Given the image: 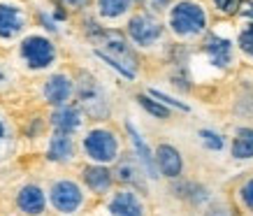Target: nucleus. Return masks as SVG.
I'll return each instance as SVG.
<instances>
[{
    "instance_id": "1",
    "label": "nucleus",
    "mask_w": 253,
    "mask_h": 216,
    "mask_svg": "<svg viewBox=\"0 0 253 216\" xmlns=\"http://www.w3.org/2000/svg\"><path fill=\"white\" fill-rule=\"evenodd\" d=\"M168 26L176 38L193 40L207 33V12L195 0H181L169 7Z\"/></svg>"
},
{
    "instance_id": "2",
    "label": "nucleus",
    "mask_w": 253,
    "mask_h": 216,
    "mask_svg": "<svg viewBox=\"0 0 253 216\" xmlns=\"http://www.w3.org/2000/svg\"><path fill=\"white\" fill-rule=\"evenodd\" d=\"M75 95H77V105L82 114L91 116V119H107L109 116L107 93L91 72H79L77 82H75Z\"/></svg>"
},
{
    "instance_id": "3",
    "label": "nucleus",
    "mask_w": 253,
    "mask_h": 216,
    "mask_svg": "<svg viewBox=\"0 0 253 216\" xmlns=\"http://www.w3.org/2000/svg\"><path fill=\"white\" fill-rule=\"evenodd\" d=\"M84 154L91 158L95 165H107V163H114L119 158V137H116L114 130L109 128H93V130L86 132L84 142Z\"/></svg>"
},
{
    "instance_id": "4",
    "label": "nucleus",
    "mask_w": 253,
    "mask_h": 216,
    "mask_svg": "<svg viewBox=\"0 0 253 216\" xmlns=\"http://www.w3.org/2000/svg\"><path fill=\"white\" fill-rule=\"evenodd\" d=\"M19 54L31 70H46L56 61V46L44 35H28L19 46Z\"/></svg>"
},
{
    "instance_id": "5",
    "label": "nucleus",
    "mask_w": 253,
    "mask_h": 216,
    "mask_svg": "<svg viewBox=\"0 0 253 216\" xmlns=\"http://www.w3.org/2000/svg\"><path fill=\"white\" fill-rule=\"evenodd\" d=\"M49 200L56 212L61 214H75L84 207V191L72 179H58L49 188Z\"/></svg>"
},
{
    "instance_id": "6",
    "label": "nucleus",
    "mask_w": 253,
    "mask_h": 216,
    "mask_svg": "<svg viewBox=\"0 0 253 216\" xmlns=\"http://www.w3.org/2000/svg\"><path fill=\"white\" fill-rule=\"evenodd\" d=\"M165 26L151 12H139L128 21V38L137 46H154L163 38Z\"/></svg>"
},
{
    "instance_id": "7",
    "label": "nucleus",
    "mask_w": 253,
    "mask_h": 216,
    "mask_svg": "<svg viewBox=\"0 0 253 216\" xmlns=\"http://www.w3.org/2000/svg\"><path fill=\"white\" fill-rule=\"evenodd\" d=\"M112 177L119 184L128 186L132 191H144V170L139 161L135 158V154H121L114 161V170H112Z\"/></svg>"
},
{
    "instance_id": "8",
    "label": "nucleus",
    "mask_w": 253,
    "mask_h": 216,
    "mask_svg": "<svg viewBox=\"0 0 253 216\" xmlns=\"http://www.w3.org/2000/svg\"><path fill=\"white\" fill-rule=\"evenodd\" d=\"M154 158H156V168H158L161 177L179 179L184 174V156H181V151L174 144H168V142L158 144L154 151Z\"/></svg>"
},
{
    "instance_id": "9",
    "label": "nucleus",
    "mask_w": 253,
    "mask_h": 216,
    "mask_svg": "<svg viewBox=\"0 0 253 216\" xmlns=\"http://www.w3.org/2000/svg\"><path fill=\"white\" fill-rule=\"evenodd\" d=\"M202 49H205L209 63L216 65V68H230L232 61H235V42H232L230 38L209 33L207 40H205V44H202Z\"/></svg>"
},
{
    "instance_id": "10",
    "label": "nucleus",
    "mask_w": 253,
    "mask_h": 216,
    "mask_svg": "<svg viewBox=\"0 0 253 216\" xmlns=\"http://www.w3.org/2000/svg\"><path fill=\"white\" fill-rule=\"evenodd\" d=\"M144 200L137 191L132 188H121L112 195L109 200V214L112 216H146Z\"/></svg>"
},
{
    "instance_id": "11",
    "label": "nucleus",
    "mask_w": 253,
    "mask_h": 216,
    "mask_svg": "<svg viewBox=\"0 0 253 216\" xmlns=\"http://www.w3.org/2000/svg\"><path fill=\"white\" fill-rule=\"evenodd\" d=\"M72 95H75V82L68 75H51L44 82V98L49 105L63 107V105H68Z\"/></svg>"
},
{
    "instance_id": "12",
    "label": "nucleus",
    "mask_w": 253,
    "mask_h": 216,
    "mask_svg": "<svg viewBox=\"0 0 253 216\" xmlns=\"http://www.w3.org/2000/svg\"><path fill=\"white\" fill-rule=\"evenodd\" d=\"M26 28V14L12 2H0V38L12 40Z\"/></svg>"
},
{
    "instance_id": "13",
    "label": "nucleus",
    "mask_w": 253,
    "mask_h": 216,
    "mask_svg": "<svg viewBox=\"0 0 253 216\" xmlns=\"http://www.w3.org/2000/svg\"><path fill=\"white\" fill-rule=\"evenodd\" d=\"M126 130H128V135H130L132 139V149H135V158L139 161V165H142V170H144L146 177H151V179H158L161 174H158V168H156V158H154V151L146 147V142L144 137L139 135L137 130H135V126L128 121L126 124Z\"/></svg>"
},
{
    "instance_id": "14",
    "label": "nucleus",
    "mask_w": 253,
    "mask_h": 216,
    "mask_svg": "<svg viewBox=\"0 0 253 216\" xmlns=\"http://www.w3.org/2000/svg\"><path fill=\"white\" fill-rule=\"evenodd\" d=\"M51 126H54L56 132H65V135L77 132L82 128V109L75 107V105L56 107L54 114H51Z\"/></svg>"
},
{
    "instance_id": "15",
    "label": "nucleus",
    "mask_w": 253,
    "mask_h": 216,
    "mask_svg": "<svg viewBox=\"0 0 253 216\" xmlns=\"http://www.w3.org/2000/svg\"><path fill=\"white\" fill-rule=\"evenodd\" d=\"M16 205H19V209H21L23 214L40 216L42 212H44V207H46L44 191H42L40 186H35V184L23 186L21 191H19V195H16Z\"/></svg>"
},
{
    "instance_id": "16",
    "label": "nucleus",
    "mask_w": 253,
    "mask_h": 216,
    "mask_svg": "<svg viewBox=\"0 0 253 216\" xmlns=\"http://www.w3.org/2000/svg\"><path fill=\"white\" fill-rule=\"evenodd\" d=\"M82 177H84V184L88 186V191L98 195H105L112 191V186H114V177H112V170H107L105 165H88L84 168L82 172Z\"/></svg>"
},
{
    "instance_id": "17",
    "label": "nucleus",
    "mask_w": 253,
    "mask_h": 216,
    "mask_svg": "<svg viewBox=\"0 0 253 216\" xmlns=\"http://www.w3.org/2000/svg\"><path fill=\"white\" fill-rule=\"evenodd\" d=\"M49 161L54 163H70L75 158V139L72 135H65V132H54V137L49 139Z\"/></svg>"
},
{
    "instance_id": "18",
    "label": "nucleus",
    "mask_w": 253,
    "mask_h": 216,
    "mask_svg": "<svg viewBox=\"0 0 253 216\" xmlns=\"http://www.w3.org/2000/svg\"><path fill=\"white\" fill-rule=\"evenodd\" d=\"M230 156L235 161H251L253 158V128H239L232 137Z\"/></svg>"
},
{
    "instance_id": "19",
    "label": "nucleus",
    "mask_w": 253,
    "mask_h": 216,
    "mask_svg": "<svg viewBox=\"0 0 253 216\" xmlns=\"http://www.w3.org/2000/svg\"><path fill=\"white\" fill-rule=\"evenodd\" d=\"M98 2V14L102 19H119L130 9V0H95Z\"/></svg>"
},
{
    "instance_id": "20",
    "label": "nucleus",
    "mask_w": 253,
    "mask_h": 216,
    "mask_svg": "<svg viewBox=\"0 0 253 216\" xmlns=\"http://www.w3.org/2000/svg\"><path fill=\"white\" fill-rule=\"evenodd\" d=\"M235 46L239 49V54L244 56V58L253 61V21H251V23H246L244 28L239 31Z\"/></svg>"
},
{
    "instance_id": "21",
    "label": "nucleus",
    "mask_w": 253,
    "mask_h": 216,
    "mask_svg": "<svg viewBox=\"0 0 253 216\" xmlns=\"http://www.w3.org/2000/svg\"><path fill=\"white\" fill-rule=\"evenodd\" d=\"M235 198H237V205L244 209V212H251L253 214V177L244 179V181L237 186Z\"/></svg>"
},
{
    "instance_id": "22",
    "label": "nucleus",
    "mask_w": 253,
    "mask_h": 216,
    "mask_svg": "<svg viewBox=\"0 0 253 216\" xmlns=\"http://www.w3.org/2000/svg\"><path fill=\"white\" fill-rule=\"evenodd\" d=\"M137 102L146 109V112H149V114H154L156 119H163V121H165V119H169V116H172L169 107H165V105H163V102H158V100H151L149 95H137Z\"/></svg>"
},
{
    "instance_id": "23",
    "label": "nucleus",
    "mask_w": 253,
    "mask_h": 216,
    "mask_svg": "<svg viewBox=\"0 0 253 216\" xmlns=\"http://www.w3.org/2000/svg\"><path fill=\"white\" fill-rule=\"evenodd\" d=\"M9 142H12V135H9V126L0 119V158H5V154L9 151Z\"/></svg>"
},
{
    "instance_id": "24",
    "label": "nucleus",
    "mask_w": 253,
    "mask_h": 216,
    "mask_svg": "<svg viewBox=\"0 0 253 216\" xmlns=\"http://www.w3.org/2000/svg\"><path fill=\"white\" fill-rule=\"evenodd\" d=\"M200 137H202V142L207 144V149H221L223 147V137L218 135V132L200 130Z\"/></svg>"
},
{
    "instance_id": "25",
    "label": "nucleus",
    "mask_w": 253,
    "mask_h": 216,
    "mask_svg": "<svg viewBox=\"0 0 253 216\" xmlns=\"http://www.w3.org/2000/svg\"><path fill=\"white\" fill-rule=\"evenodd\" d=\"M202 216H235L230 205H225V202H214L211 207H207V212Z\"/></svg>"
},
{
    "instance_id": "26",
    "label": "nucleus",
    "mask_w": 253,
    "mask_h": 216,
    "mask_svg": "<svg viewBox=\"0 0 253 216\" xmlns=\"http://www.w3.org/2000/svg\"><path fill=\"white\" fill-rule=\"evenodd\" d=\"M144 5L151 9L154 14H163L165 9L172 7V0H144Z\"/></svg>"
},
{
    "instance_id": "27",
    "label": "nucleus",
    "mask_w": 253,
    "mask_h": 216,
    "mask_svg": "<svg viewBox=\"0 0 253 216\" xmlns=\"http://www.w3.org/2000/svg\"><path fill=\"white\" fill-rule=\"evenodd\" d=\"M149 95H154V98H158V100L168 107V105H172V107H176V109H184V112H188V107L186 105H181V102H176V100H172V98H168L165 93H158V91H149Z\"/></svg>"
},
{
    "instance_id": "28",
    "label": "nucleus",
    "mask_w": 253,
    "mask_h": 216,
    "mask_svg": "<svg viewBox=\"0 0 253 216\" xmlns=\"http://www.w3.org/2000/svg\"><path fill=\"white\" fill-rule=\"evenodd\" d=\"M56 2H58V5H65V7H70V9H82L88 5V0H56Z\"/></svg>"
}]
</instances>
